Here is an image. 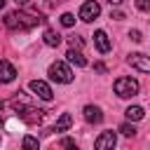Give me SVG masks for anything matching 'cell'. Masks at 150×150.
I'll use <instances>...</instances> for the list:
<instances>
[{
    "mask_svg": "<svg viewBox=\"0 0 150 150\" xmlns=\"http://www.w3.org/2000/svg\"><path fill=\"white\" fill-rule=\"evenodd\" d=\"M5 2H7V0H0V9H2V7H5Z\"/></svg>",
    "mask_w": 150,
    "mask_h": 150,
    "instance_id": "83f0119b",
    "label": "cell"
},
{
    "mask_svg": "<svg viewBox=\"0 0 150 150\" xmlns=\"http://www.w3.org/2000/svg\"><path fill=\"white\" fill-rule=\"evenodd\" d=\"M127 61H129V66L136 68L138 73H150V56H145V54H141V52H134V54L127 56Z\"/></svg>",
    "mask_w": 150,
    "mask_h": 150,
    "instance_id": "5b68a950",
    "label": "cell"
},
{
    "mask_svg": "<svg viewBox=\"0 0 150 150\" xmlns=\"http://www.w3.org/2000/svg\"><path fill=\"white\" fill-rule=\"evenodd\" d=\"M82 115H84V120H87L89 124H101V122H103V112H101L98 105H84Z\"/></svg>",
    "mask_w": 150,
    "mask_h": 150,
    "instance_id": "30bf717a",
    "label": "cell"
},
{
    "mask_svg": "<svg viewBox=\"0 0 150 150\" xmlns=\"http://www.w3.org/2000/svg\"><path fill=\"white\" fill-rule=\"evenodd\" d=\"M2 108H5V103H2V101H0V110H2Z\"/></svg>",
    "mask_w": 150,
    "mask_h": 150,
    "instance_id": "f1b7e54d",
    "label": "cell"
},
{
    "mask_svg": "<svg viewBox=\"0 0 150 150\" xmlns=\"http://www.w3.org/2000/svg\"><path fill=\"white\" fill-rule=\"evenodd\" d=\"M61 26H66V28H70V26H75V16H73L70 12H66V14H61Z\"/></svg>",
    "mask_w": 150,
    "mask_h": 150,
    "instance_id": "e0dca14e",
    "label": "cell"
},
{
    "mask_svg": "<svg viewBox=\"0 0 150 150\" xmlns=\"http://www.w3.org/2000/svg\"><path fill=\"white\" fill-rule=\"evenodd\" d=\"M61 145H63L66 150H80V148L75 145V141H73V138H68V136H66V138H61Z\"/></svg>",
    "mask_w": 150,
    "mask_h": 150,
    "instance_id": "d6986e66",
    "label": "cell"
},
{
    "mask_svg": "<svg viewBox=\"0 0 150 150\" xmlns=\"http://www.w3.org/2000/svg\"><path fill=\"white\" fill-rule=\"evenodd\" d=\"M42 21H45V19H42L40 14H28V12H21V9L5 14V26H7L9 30H30V28H35V26L42 23Z\"/></svg>",
    "mask_w": 150,
    "mask_h": 150,
    "instance_id": "6da1fadb",
    "label": "cell"
},
{
    "mask_svg": "<svg viewBox=\"0 0 150 150\" xmlns=\"http://www.w3.org/2000/svg\"><path fill=\"white\" fill-rule=\"evenodd\" d=\"M120 131H122L124 136H129V138H131V136L136 134V127H134V124H129V122H124V124H120Z\"/></svg>",
    "mask_w": 150,
    "mask_h": 150,
    "instance_id": "ac0fdd59",
    "label": "cell"
},
{
    "mask_svg": "<svg viewBox=\"0 0 150 150\" xmlns=\"http://www.w3.org/2000/svg\"><path fill=\"white\" fill-rule=\"evenodd\" d=\"M108 2H110V5H120L122 0H108Z\"/></svg>",
    "mask_w": 150,
    "mask_h": 150,
    "instance_id": "4316f807",
    "label": "cell"
},
{
    "mask_svg": "<svg viewBox=\"0 0 150 150\" xmlns=\"http://www.w3.org/2000/svg\"><path fill=\"white\" fill-rule=\"evenodd\" d=\"M54 5H59V0H47V7H54Z\"/></svg>",
    "mask_w": 150,
    "mask_h": 150,
    "instance_id": "d4e9b609",
    "label": "cell"
},
{
    "mask_svg": "<svg viewBox=\"0 0 150 150\" xmlns=\"http://www.w3.org/2000/svg\"><path fill=\"white\" fill-rule=\"evenodd\" d=\"M94 70H96V73H105V70H108V68H105V66H103V63H94Z\"/></svg>",
    "mask_w": 150,
    "mask_h": 150,
    "instance_id": "603a6c76",
    "label": "cell"
},
{
    "mask_svg": "<svg viewBox=\"0 0 150 150\" xmlns=\"http://www.w3.org/2000/svg\"><path fill=\"white\" fill-rule=\"evenodd\" d=\"M23 150H38V138L35 136H23Z\"/></svg>",
    "mask_w": 150,
    "mask_h": 150,
    "instance_id": "2e32d148",
    "label": "cell"
},
{
    "mask_svg": "<svg viewBox=\"0 0 150 150\" xmlns=\"http://www.w3.org/2000/svg\"><path fill=\"white\" fill-rule=\"evenodd\" d=\"M115 145H117L115 131H103V134L94 141V148H96V150H115Z\"/></svg>",
    "mask_w": 150,
    "mask_h": 150,
    "instance_id": "52a82bcc",
    "label": "cell"
},
{
    "mask_svg": "<svg viewBox=\"0 0 150 150\" xmlns=\"http://www.w3.org/2000/svg\"><path fill=\"white\" fill-rule=\"evenodd\" d=\"M110 16H112V19H117V21H120V19H124V14H122V12H120V9H117V12H112V14H110Z\"/></svg>",
    "mask_w": 150,
    "mask_h": 150,
    "instance_id": "cb8c5ba5",
    "label": "cell"
},
{
    "mask_svg": "<svg viewBox=\"0 0 150 150\" xmlns=\"http://www.w3.org/2000/svg\"><path fill=\"white\" fill-rule=\"evenodd\" d=\"M136 9L148 12V9H150V0H136Z\"/></svg>",
    "mask_w": 150,
    "mask_h": 150,
    "instance_id": "ffe728a7",
    "label": "cell"
},
{
    "mask_svg": "<svg viewBox=\"0 0 150 150\" xmlns=\"http://www.w3.org/2000/svg\"><path fill=\"white\" fill-rule=\"evenodd\" d=\"M28 2H30V0H16V5H21V7H26Z\"/></svg>",
    "mask_w": 150,
    "mask_h": 150,
    "instance_id": "484cf974",
    "label": "cell"
},
{
    "mask_svg": "<svg viewBox=\"0 0 150 150\" xmlns=\"http://www.w3.org/2000/svg\"><path fill=\"white\" fill-rule=\"evenodd\" d=\"M98 14H101V5H98L96 0H87V2H82V7H80V19H82V21L91 23Z\"/></svg>",
    "mask_w": 150,
    "mask_h": 150,
    "instance_id": "277c9868",
    "label": "cell"
},
{
    "mask_svg": "<svg viewBox=\"0 0 150 150\" xmlns=\"http://www.w3.org/2000/svg\"><path fill=\"white\" fill-rule=\"evenodd\" d=\"M94 42H96V49H98L101 54H108V52L112 49L110 38H108V33H105V30H96V33H94Z\"/></svg>",
    "mask_w": 150,
    "mask_h": 150,
    "instance_id": "9c48e42d",
    "label": "cell"
},
{
    "mask_svg": "<svg viewBox=\"0 0 150 150\" xmlns=\"http://www.w3.org/2000/svg\"><path fill=\"white\" fill-rule=\"evenodd\" d=\"M115 94L120 98H131L138 94V80L134 77H117L115 80Z\"/></svg>",
    "mask_w": 150,
    "mask_h": 150,
    "instance_id": "7a4b0ae2",
    "label": "cell"
},
{
    "mask_svg": "<svg viewBox=\"0 0 150 150\" xmlns=\"http://www.w3.org/2000/svg\"><path fill=\"white\" fill-rule=\"evenodd\" d=\"M124 112H127V120H131V122H138V120H143V115H145L141 105H129Z\"/></svg>",
    "mask_w": 150,
    "mask_h": 150,
    "instance_id": "9a60e30c",
    "label": "cell"
},
{
    "mask_svg": "<svg viewBox=\"0 0 150 150\" xmlns=\"http://www.w3.org/2000/svg\"><path fill=\"white\" fill-rule=\"evenodd\" d=\"M66 59H68L70 63L80 66V68H82V66H87V59L80 54V49H68V52H66Z\"/></svg>",
    "mask_w": 150,
    "mask_h": 150,
    "instance_id": "5bb4252c",
    "label": "cell"
},
{
    "mask_svg": "<svg viewBox=\"0 0 150 150\" xmlns=\"http://www.w3.org/2000/svg\"><path fill=\"white\" fill-rule=\"evenodd\" d=\"M42 115H45V110L33 108V105H28V108L19 110V117H21L23 122H28V124H40V122H42Z\"/></svg>",
    "mask_w": 150,
    "mask_h": 150,
    "instance_id": "ba28073f",
    "label": "cell"
},
{
    "mask_svg": "<svg viewBox=\"0 0 150 150\" xmlns=\"http://www.w3.org/2000/svg\"><path fill=\"white\" fill-rule=\"evenodd\" d=\"M129 38H131L134 42H141V40H143V38H141V30H136V28H134V30H129Z\"/></svg>",
    "mask_w": 150,
    "mask_h": 150,
    "instance_id": "7402d4cb",
    "label": "cell"
},
{
    "mask_svg": "<svg viewBox=\"0 0 150 150\" xmlns=\"http://www.w3.org/2000/svg\"><path fill=\"white\" fill-rule=\"evenodd\" d=\"M42 40H45V45H47V47H59V45H61V35H59L56 30H52V28H47V30H45Z\"/></svg>",
    "mask_w": 150,
    "mask_h": 150,
    "instance_id": "7c38bea8",
    "label": "cell"
},
{
    "mask_svg": "<svg viewBox=\"0 0 150 150\" xmlns=\"http://www.w3.org/2000/svg\"><path fill=\"white\" fill-rule=\"evenodd\" d=\"M49 77H52L54 82L68 84V82H73V70L68 68V63H63V61H54V63L49 66Z\"/></svg>",
    "mask_w": 150,
    "mask_h": 150,
    "instance_id": "3957f363",
    "label": "cell"
},
{
    "mask_svg": "<svg viewBox=\"0 0 150 150\" xmlns=\"http://www.w3.org/2000/svg\"><path fill=\"white\" fill-rule=\"evenodd\" d=\"M80 47H82V38H77V35L70 38V49H80Z\"/></svg>",
    "mask_w": 150,
    "mask_h": 150,
    "instance_id": "44dd1931",
    "label": "cell"
},
{
    "mask_svg": "<svg viewBox=\"0 0 150 150\" xmlns=\"http://www.w3.org/2000/svg\"><path fill=\"white\" fill-rule=\"evenodd\" d=\"M70 124H73L70 112H63V115L56 120V124H54V129H52V131H68V129H70Z\"/></svg>",
    "mask_w": 150,
    "mask_h": 150,
    "instance_id": "4fadbf2b",
    "label": "cell"
},
{
    "mask_svg": "<svg viewBox=\"0 0 150 150\" xmlns=\"http://www.w3.org/2000/svg\"><path fill=\"white\" fill-rule=\"evenodd\" d=\"M28 87H30V91H33L35 96H40L42 101H52V98H54V91H52V87H49L45 80H33Z\"/></svg>",
    "mask_w": 150,
    "mask_h": 150,
    "instance_id": "8992f818",
    "label": "cell"
},
{
    "mask_svg": "<svg viewBox=\"0 0 150 150\" xmlns=\"http://www.w3.org/2000/svg\"><path fill=\"white\" fill-rule=\"evenodd\" d=\"M14 77H16V68H14L9 61L0 59V82H2V84H7V82H12Z\"/></svg>",
    "mask_w": 150,
    "mask_h": 150,
    "instance_id": "8fae6325",
    "label": "cell"
}]
</instances>
